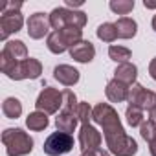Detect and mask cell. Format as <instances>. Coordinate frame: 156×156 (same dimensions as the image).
<instances>
[{"label":"cell","instance_id":"obj_1","mask_svg":"<svg viewBox=\"0 0 156 156\" xmlns=\"http://www.w3.org/2000/svg\"><path fill=\"white\" fill-rule=\"evenodd\" d=\"M92 121H96L98 125L103 127V134H105V141L107 145L127 136L125 134V129L119 121V116L116 112L114 107H110L108 103H98L94 107V118Z\"/></svg>","mask_w":156,"mask_h":156},{"label":"cell","instance_id":"obj_2","mask_svg":"<svg viewBox=\"0 0 156 156\" xmlns=\"http://www.w3.org/2000/svg\"><path fill=\"white\" fill-rule=\"evenodd\" d=\"M0 70L13 81L39 79L42 73V64H41V61H37L33 57H28L26 61H20V62H13V61L0 57Z\"/></svg>","mask_w":156,"mask_h":156},{"label":"cell","instance_id":"obj_3","mask_svg":"<svg viewBox=\"0 0 156 156\" xmlns=\"http://www.w3.org/2000/svg\"><path fill=\"white\" fill-rule=\"evenodd\" d=\"M2 143L8 156H26L33 151V140L22 129H6L2 132Z\"/></svg>","mask_w":156,"mask_h":156},{"label":"cell","instance_id":"obj_4","mask_svg":"<svg viewBox=\"0 0 156 156\" xmlns=\"http://www.w3.org/2000/svg\"><path fill=\"white\" fill-rule=\"evenodd\" d=\"M83 41V30L79 28H64L59 31H51L46 39V46L51 53H64L72 46Z\"/></svg>","mask_w":156,"mask_h":156},{"label":"cell","instance_id":"obj_5","mask_svg":"<svg viewBox=\"0 0 156 156\" xmlns=\"http://www.w3.org/2000/svg\"><path fill=\"white\" fill-rule=\"evenodd\" d=\"M87 20H88L87 13L68 9V8H55L50 13V26L53 28V31H59V30H64V28H79V30H83Z\"/></svg>","mask_w":156,"mask_h":156},{"label":"cell","instance_id":"obj_6","mask_svg":"<svg viewBox=\"0 0 156 156\" xmlns=\"http://www.w3.org/2000/svg\"><path fill=\"white\" fill-rule=\"evenodd\" d=\"M72 149H73L72 134H66V132H61V130L50 134L44 141V147H42L44 154H48V156H61V154L70 152Z\"/></svg>","mask_w":156,"mask_h":156},{"label":"cell","instance_id":"obj_7","mask_svg":"<svg viewBox=\"0 0 156 156\" xmlns=\"http://www.w3.org/2000/svg\"><path fill=\"white\" fill-rule=\"evenodd\" d=\"M35 107L39 112H44V114H55L59 110V107L62 108V92H59L57 88H51V87H46L37 101H35Z\"/></svg>","mask_w":156,"mask_h":156},{"label":"cell","instance_id":"obj_8","mask_svg":"<svg viewBox=\"0 0 156 156\" xmlns=\"http://www.w3.org/2000/svg\"><path fill=\"white\" fill-rule=\"evenodd\" d=\"M129 105L130 107H138V108H141V110H152L154 107H156V94L154 92H151V90H147V88H143L141 85H132L130 87V90H129Z\"/></svg>","mask_w":156,"mask_h":156},{"label":"cell","instance_id":"obj_9","mask_svg":"<svg viewBox=\"0 0 156 156\" xmlns=\"http://www.w3.org/2000/svg\"><path fill=\"white\" fill-rule=\"evenodd\" d=\"M24 26V17L20 11H2L0 17V39L6 41L11 33L20 31Z\"/></svg>","mask_w":156,"mask_h":156},{"label":"cell","instance_id":"obj_10","mask_svg":"<svg viewBox=\"0 0 156 156\" xmlns=\"http://www.w3.org/2000/svg\"><path fill=\"white\" fill-rule=\"evenodd\" d=\"M101 143H103V136H101V132L96 127H92L90 123L81 125V130H79V145H81L83 152L85 151H92V149H99Z\"/></svg>","mask_w":156,"mask_h":156},{"label":"cell","instance_id":"obj_11","mask_svg":"<svg viewBox=\"0 0 156 156\" xmlns=\"http://www.w3.org/2000/svg\"><path fill=\"white\" fill-rule=\"evenodd\" d=\"M50 15L46 13H33L28 19V35L31 39H42L44 35H50Z\"/></svg>","mask_w":156,"mask_h":156},{"label":"cell","instance_id":"obj_12","mask_svg":"<svg viewBox=\"0 0 156 156\" xmlns=\"http://www.w3.org/2000/svg\"><path fill=\"white\" fill-rule=\"evenodd\" d=\"M0 57H4L8 61H13V62H20V61H26L28 59V48L22 41H8L2 48V53Z\"/></svg>","mask_w":156,"mask_h":156},{"label":"cell","instance_id":"obj_13","mask_svg":"<svg viewBox=\"0 0 156 156\" xmlns=\"http://www.w3.org/2000/svg\"><path fill=\"white\" fill-rule=\"evenodd\" d=\"M70 57L77 62H90L96 57V48L90 41H81L70 48Z\"/></svg>","mask_w":156,"mask_h":156},{"label":"cell","instance_id":"obj_14","mask_svg":"<svg viewBox=\"0 0 156 156\" xmlns=\"http://www.w3.org/2000/svg\"><path fill=\"white\" fill-rule=\"evenodd\" d=\"M129 90H130V87H127L125 83H121L118 79H112V81H108V85L105 88V94H107L108 101L123 103V101L129 99Z\"/></svg>","mask_w":156,"mask_h":156},{"label":"cell","instance_id":"obj_15","mask_svg":"<svg viewBox=\"0 0 156 156\" xmlns=\"http://www.w3.org/2000/svg\"><path fill=\"white\" fill-rule=\"evenodd\" d=\"M53 77L64 87H73L77 81H79V72L70 64H59L53 70Z\"/></svg>","mask_w":156,"mask_h":156},{"label":"cell","instance_id":"obj_16","mask_svg":"<svg viewBox=\"0 0 156 156\" xmlns=\"http://www.w3.org/2000/svg\"><path fill=\"white\" fill-rule=\"evenodd\" d=\"M136 77H138V68H136V64H132V62L118 64V68L114 70V79L125 83L127 87L136 85Z\"/></svg>","mask_w":156,"mask_h":156},{"label":"cell","instance_id":"obj_17","mask_svg":"<svg viewBox=\"0 0 156 156\" xmlns=\"http://www.w3.org/2000/svg\"><path fill=\"white\" fill-rule=\"evenodd\" d=\"M77 121H79V118H77V114H70V112H62L55 118V127L57 130L61 132H66V134H72L77 127Z\"/></svg>","mask_w":156,"mask_h":156},{"label":"cell","instance_id":"obj_18","mask_svg":"<svg viewBox=\"0 0 156 156\" xmlns=\"http://www.w3.org/2000/svg\"><path fill=\"white\" fill-rule=\"evenodd\" d=\"M116 30H118V37L119 39H132L136 35V31H138V24H136L134 19L121 17L116 22Z\"/></svg>","mask_w":156,"mask_h":156},{"label":"cell","instance_id":"obj_19","mask_svg":"<svg viewBox=\"0 0 156 156\" xmlns=\"http://www.w3.org/2000/svg\"><path fill=\"white\" fill-rule=\"evenodd\" d=\"M48 123H50V121H48V114L39 112V110L30 112L28 118H26V125H28V129H30V130H35V132L44 130V129L48 127Z\"/></svg>","mask_w":156,"mask_h":156},{"label":"cell","instance_id":"obj_20","mask_svg":"<svg viewBox=\"0 0 156 156\" xmlns=\"http://www.w3.org/2000/svg\"><path fill=\"white\" fill-rule=\"evenodd\" d=\"M2 112H4L6 118L17 119V118H20V114H22V103H20L17 98H8V99H4V103H2Z\"/></svg>","mask_w":156,"mask_h":156},{"label":"cell","instance_id":"obj_21","mask_svg":"<svg viewBox=\"0 0 156 156\" xmlns=\"http://www.w3.org/2000/svg\"><path fill=\"white\" fill-rule=\"evenodd\" d=\"M96 35H98V39L103 41V42H114V41L118 39L116 24H112V22H105V24H101V26L98 28Z\"/></svg>","mask_w":156,"mask_h":156},{"label":"cell","instance_id":"obj_22","mask_svg":"<svg viewBox=\"0 0 156 156\" xmlns=\"http://www.w3.org/2000/svg\"><path fill=\"white\" fill-rule=\"evenodd\" d=\"M130 50L129 48H125V46H116V44H112L110 48H108V57L112 59V61H116L118 64H123V62H129V59H130Z\"/></svg>","mask_w":156,"mask_h":156},{"label":"cell","instance_id":"obj_23","mask_svg":"<svg viewBox=\"0 0 156 156\" xmlns=\"http://www.w3.org/2000/svg\"><path fill=\"white\" fill-rule=\"evenodd\" d=\"M125 118H127V123L134 129V127H141V123L145 121L143 118V110L138 108V107H127V112H125Z\"/></svg>","mask_w":156,"mask_h":156},{"label":"cell","instance_id":"obj_24","mask_svg":"<svg viewBox=\"0 0 156 156\" xmlns=\"http://www.w3.org/2000/svg\"><path fill=\"white\" fill-rule=\"evenodd\" d=\"M108 8L116 15H129L134 9V0H110Z\"/></svg>","mask_w":156,"mask_h":156},{"label":"cell","instance_id":"obj_25","mask_svg":"<svg viewBox=\"0 0 156 156\" xmlns=\"http://www.w3.org/2000/svg\"><path fill=\"white\" fill-rule=\"evenodd\" d=\"M77 108H79V103H77L75 94L72 90H64L62 92V112L77 114Z\"/></svg>","mask_w":156,"mask_h":156},{"label":"cell","instance_id":"obj_26","mask_svg":"<svg viewBox=\"0 0 156 156\" xmlns=\"http://www.w3.org/2000/svg\"><path fill=\"white\" fill-rule=\"evenodd\" d=\"M140 134H141V138H143L147 143H151V141L156 138V121H152V119L143 121L141 127H140Z\"/></svg>","mask_w":156,"mask_h":156},{"label":"cell","instance_id":"obj_27","mask_svg":"<svg viewBox=\"0 0 156 156\" xmlns=\"http://www.w3.org/2000/svg\"><path fill=\"white\" fill-rule=\"evenodd\" d=\"M77 118H79V121L83 125L85 123H90L92 118H94V108L88 103H79V108H77Z\"/></svg>","mask_w":156,"mask_h":156},{"label":"cell","instance_id":"obj_28","mask_svg":"<svg viewBox=\"0 0 156 156\" xmlns=\"http://www.w3.org/2000/svg\"><path fill=\"white\" fill-rule=\"evenodd\" d=\"M81 156H110V154H108L107 151H103V149L99 147V149H92V151H85V152H83Z\"/></svg>","mask_w":156,"mask_h":156},{"label":"cell","instance_id":"obj_29","mask_svg":"<svg viewBox=\"0 0 156 156\" xmlns=\"http://www.w3.org/2000/svg\"><path fill=\"white\" fill-rule=\"evenodd\" d=\"M22 8V2H8L2 11H19Z\"/></svg>","mask_w":156,"mask_h":156},{"label":"cell","instance_id":"obj_30","mask_svg":"<svg viewBox=\"0 0 156 156\" xmlns=\"http://www.w3.org/2000/svg\"><path fill=\"white\" fill-rule=\"evenodd\" d=\"M149 73H151V77L156 81V57L151 61V64H149Z\"/></svg>","mask_w":156,"mask_h":156},{"label":"cell","instance_id":"obj_31","mask_svg":"<svg viewBox=\"0 0 156 156\" xmlns=\"http://www.w3.org/2000/svg\"><path fill=\"white\" fill-rule=\"evenodd\" d=\"M149 151H151V154H152V156H156V138L149 143Z\"/></svg>","mask_w":156,"mask_h":156},{"label":"cell","instance_id":"obj_32","mask_svg":"<svg viewBox=\"0 0 156 156\" xmlns=\"http://www.w3.org/2000/svg\"><path fill=\"white\" fill-rule=\"evenodd\" d=\"M143 6L147 9H156V2H151V0H143Z\"/></svg>","mask_w":156,"mask_h":156},{"label":"cell","instance_id":"obj_33","mask_svg":"<svg viewBox=\"0 0 156 156\" xmlns=\"http://www.w3.org/2000/svg\"><path fill=\"white\" fill-rule=\"evenodd\" d=\"M83 2L81 0H77V2H73V0H66V6H70V8H77V6H81Z\"/></svg>","mask_w":156,"mask_h":156},{"label":"cell","instance_id":"obj_34","mask_svg":"<svg viewBox=\"0 0 156 156\" xmlns=\"http://www.w3.org/2000/svg\"><path fill=\"white\" fill-rule=\"evenodd\" d=\"M151 26H152V30H154V31H156V15H154V17H152V22H151Z\"/></svg>","mask_w":156,"mask_h":156}]
</instances>
